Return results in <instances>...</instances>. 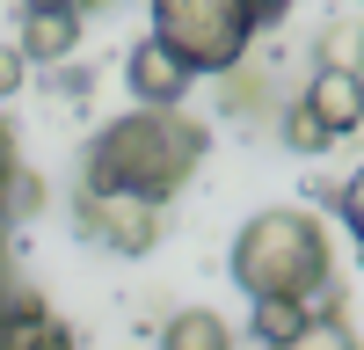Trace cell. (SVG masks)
<instances>
[{"mask_svg": "<svg viewBox=\"0 0 364 350\" xmlns=\"http://www.w3.org/2000/svg\"><path fill=\"white\" fill-rule=\"evenodd\" d=\"M204 124L197 117L161 110V102H139L132 117H109V124L87 139L80 154V190H124V197H146V204H168L182 183L197 175L204 161Z\"/></svg>", "mask_w": 364, "mask_h": 350, "instance_id": "cell-1", "label": "cell"}, {"mask_svg": "<svg viewBox=\"0 0 364 350\" xmlns=\"http://www.w3.org/2000/svg\"><path fill=\"white\" fill-rule=\"evenodd\" d=\"M328 270H336L328 226L299 204H269L233 233V285L248 299H321Z\"/></svg>", "mask_w": 364, "mask_h": 350, "instance_id": "cell-2", "label": "cell"}, {"mask_svg": "<svg viewBox=\"0 0 364 350\" xmlns=\"http://www.w3.org/2000/svg\"><path fill=\"white\" fill-rule=\"evenodd\" d=\"M154 37L190 73H233L255 44V8L248 0H154Z\"/></svg>", "mask_w": 364, "mask_h": 350, "instance_id": "cell-3", "label": "cell"}, {"mask_svg": "<svg viewBox=\"0 0 364 350\" xmlns=\"http://www.w3.org/2000/svg\"><path fill=\"white\" fill-rule=\"evenodd\" d=\"M73 226H80L95 248H109V255H146V248L161 241V204L124 197V190H80Z\"/></svg>", "mask_w": 364, "mask_h": 350, "instance_id": "cell-4", "label": "cell"}, {"mask_svg": "<svg viewBox=\"0 0 364 350\" xmlns=\"http://www.w3.org/2000/svg\"><path fill=\"white\" fill-rule=\"evenodd\" d=\"M190 66L161 44V37H139L132 51H124V88H132V102H161V110H175L182 95H190Z\"/></svg>", "mask_w": 364, "mask_h": 350, "instance_id": "cell-5", "label": "cell"}, {"mask_svg": "<svg viewBox=\"0 0 364 350\" xmlns=\"http://www.w3.org/2000/svg\"><path fill=\"white\" fill-rule=\"evenodd\" d=\"M80 0H22V58L37 66V58H73V44H80Z\"/></svg>", "mask_w": 364, "mask_h": 350, "instance_id": "cell-6", "label": "cell"}, {"mask_svg": "<svg viewBox=\"0 0 364 350\" xmlns=\"http://www.w3.org/2000/svg\"><path fill=\"white\" fill-rule=\"evenodd\" d=\"M306 102L321 124H328V139H350L357 124H364V73H350V66H314V80H306Z\"/></svg>", "mask_w": 364, "mask_h": 350, "instance_id": "cell-7", "label": "cell"}, {"mask_svg": "<svg viewBox=\"0 0 364 350\" xmlns=\"http://www.w3.org/2000/svg\"><path fill=\"white\" fill-rule=\"evenodd\" d=\"M0 350H73V336H66V321H58L51 307L8 299L0 307Z\"/></svg>", "mask_w": 364, "mask_h": 350, "instance_id": "cell-8", "label": "cell"}, {"mask_svg": "<svg viewBox=\"0 0 364 350\" xmlns=\"http://www.w3.org/2000/svg\"><path fill=\"white\" fill-rule=\"evenodd\" d=\"M161 350H240V343H233V321H226V314L182 307L168 329H161Z\"/></svg>", "mask_w": 364, "mask_h": 350, "instance_id": "cell-9", "label": "cell"}, {"mask_svg": "<svg viewBox=\"0 0 364 350\" xmlns=\"http://www.w3.org/2000/svg\"><path fill=\"white\" fill-rule=\"evenodd\" d=\"M269 350H364V343H357V329L343 314H306L284 343H269Z\"/></svg>", "mask_w": 364, "mask_h": 350, "instance_id": "cell-10", "label": "cell"}, {"mask_svg": "<svg viewBox=\"0 0 364 350\" xmlns=\"http://www.w3.org/2000/svg\"><path fill=\"white\" fill-rule=\"evenodd\" d=\"M321 66H350V73H364V15H336L321 29Z\"/></svg>", "mask_w": 364, "mask_h": 350, "instance_id": "cell-11", "label": "cell"}, {"mask_svg": "<svg viewBox=\"0 0 364 350\" xmlns=\"http://www.w3.org/2000/svg\"><path fill=\"white\" fill-rule=\"evenodd\" d=\"M277 139L291 146V154H328V146H336V139H328V124H321V117H314L306 102H291V110H284V124H277Z\"/></svg>", "mask_w": 364, "mask_h": 350, "instance_id": "cell-12", "label": "cell"}, {"mask_svg": "<svg viewBox=\"0 0 364 350\" xmlns=\"http://www.w3.org/2000/svg\"><path fill=\"white\" fill-rule=\"evenodd\" d=\"M299 321H306V299H255V343H284Z\"/></svg>", "mask_w": 364, "mask_h": 350, "instance_id": "cell-13", "label": "cell"}, {"mask_svg": "<svg viewBox=\"0 0 364 350\" xmlns=\"http://www.w3.org/2000/svg\"><path fill=\"white\" fill-rule=\"evenodd\" d=\"M336 212H343V226L357 233V248H364V168H357V175H350V183L336 190Z\"/></svg>", "mask_w": 364, "mask_h": 350, "instance_id": "cell-14", "label": "cell"}, {"mask_svg": "<svg viewBox=\"0 0 364 350\" xmlns=\"http://www.w3.org/2000/svg\"><path fill=\"white\" fill-rule=\"evenodd\" d=\"M22 80H29V58H22V44H0V102H8Z\"/></svg>", "mask_w": 364, "mask_h": 350, "instance_id": "cell-15", "label": "cell"}, {"mask_svg": "<svg viewBox=\"0 0 364 350\" xmlns=\"http://www.w3.org/2000/svg\"><path fill=\"white\" fill-rule=\"evenodd\" d=\"M248 8H255V22H269V15H284L291 0H248Z\"/></svg>", "mask_w": 364, "mask_h": 350, "instance_id": "cell-16", "label": "cell"}, {"mask_svg": "<svg viewBox=\"0 0 364 350\" xmlns=\"http://www.w3.org/2000/svg\"><path fill=\"white\" fill-rule=\"evenodd\" d=\"M8 299H15V292H8V270H0V307H8Z\"/></svg>", "mask_w": 364, "mask_h": 350, "instance_id": "cell-17", "label": "cell"}, {"mask_svg": "<svg viewBox=\"0 0 364 350\" xmlns=\"http://www.w3.org/2000/svg\"><path fill=\"white\" fill-rule=\"evenodd\" d=\"M80 8H117V0H80Z\"/></svg>", "mask_w": 364, "mask_h": 350, "instance_id": "cell-18", "label": "cell"}]
</instances>
